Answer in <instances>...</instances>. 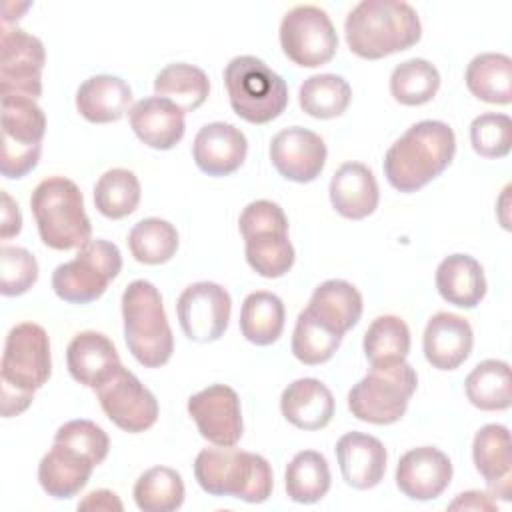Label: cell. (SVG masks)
Instances as JSON below:
<instances>
[{
	"mask_svg": "<svg viewBox=\"0 0 512 512\" xmlns=\"http://www.w3.org/2000/svg\"><path fill=\"white\" fill-rule=\"evenodd\" d=\"M128 248L142 264H164L178 250V232L168 220L144 218L130 230Z\"/></svg>",
	"mask_w": 512,
	"mask_h": 512,
	"instance_id": "60d3db41",
	"label": "cell"
},
{
	"mask_svg": "<svg viewBox=\"0 0 512 512\" xmlns=\"http://www.w3.org/2000/svg\"><path fill=\"white\" fill-rule=\"evenodd\" d=\"M286 310L282 300L266 290H258L246 296L240 310V332L256 344L268 346L282 336Z\"/></svg>",
	"mask_w": 512,
	"mask_h": 512,
	"instance_id": "d6a6232c",
	"label": "cell"
},
{
	"mask_svg": "<svg viewBox=\"0 0 512 512\" xmlns=\"http://www.w3.org/2000/svg\"><path fill=\"white\" fill-rule=\"evenodd\" d=\"M38 280V262L18 246L0 248V292L4 296H20L28 292Z\"/></svg>",
	"mask_w": 512,
	"mask_h": 512,
	"instance_id": "ee69618b",
	"label": "cell"
},
{
	"mask_svg": "<svg viewBox=\"0 0 512 512\" xmlns=\"http://www.w3.org/2000/svg\"><path fill=\"white\" fill-rule=\"evenodd\" d=\"M474 334L466 318L452 312L434 314L424 330V356L438 370H456L472 352Z\"/></svg>",
	"mask_w": 512,
	"mask_h": 512,
	"instance_id": "7402d4cb",
	"label": "cell"
},
{
	"mask_svg": "<svg viewBox=\"0 0 512 512\" xmlns=\"http://www.w3.org/2000/svg\"><path fill=\"white\" fill-rule=\"evenodd\" d=\"M454 152L456 136L446 122H416L388 148L386 180L398 192H416L448 168Z\"/></svg>",
	"mask_w": 512,
	"mask_h": 512,
	"instance_id": "6da1fadb",
	"label": "cell"
},
{
	"mask_svg": "<svg viewBox=\"0 0 512 512\" xmlns=\"http://www.w3.org/2000/svg\"><path fill=\"white\" fill-rule=\"evenodd\" d=\"M452 480L450 458L434 448L420 446L408 450L396 466V486L412 500L438 498Z\"/></svg>",
	"mask_w": 512,
	"mask_h": 512,
	"instance_id": "ac0fdd59",
	"label": "cell"
},
{
	"mask_svg": "<svg viewBox=\"0 0 512 512\" xmlns=\"http://www.w3.org/2000/svg\"><path fill=\"white\" fill-rule=\"evenodd\" d=\"M378 184L372 170L360 162L342 164L330 180V202L348 220H362L378 208Z\"/></svg>",
	"mask_w": 512,
	"mask_h": 512,
	"instance_id": "484cf974",
	"label": "cell"
},
{
	"mask_svg": "<svg viewBox=\"0 0 512 512\" xmlns=\"http://www.w3.org/2000/svg\"><path fill=\"white\" fill-rule=\"evenodd\" d=\"M2 156L0 172L6 178H22L40 160L46 116L36 100L2 96Z\"/></svg>",
	"mask_w": 512,
	"mask_h": 512,
	"instance_id": "8fae6325",
	"label": "cell"
},
{
	"mask_svg": "<svg viewBox=\"0 0 512 512\" xmlns=\"http://www.w3.org/2000/svg\"><path fill=\"white\" fill-rule=\"evenodd\" d=\"M342 336L316 320L306 308L298 314L292 334V354L308 366L328 362L338 350Z\"/></svg>",
	"mask_w": 512,
	"mask_h": 512,
	"instance_id": "b9f144b4",
	"label": "cell"
},
{
	"mask_svg": "<svg viewBox=\"0 0 512 512\" xmlns=\"http://www.w3.org/2000/svg\"><path fill=\"white\" fill-rule=\"evenodd\" d=\"M476 470L488 484L490 496L510 500L512 492V448L510 432L502 424L482 426L472 442Z\"/></svg>",
	"mask_w": 512,
	"mask_h": 512,
	"instance_id": "603a6c76",
	"label": "cell"
},
{
	"mask_svg": "<svg viewBox=\"0 0 512 512\" xmlns=\"http://www.w3.org/2000/svg\"><path fill=\"white\" fill-rule=\"evenodd\" d=\"M466 396L480 410H506L512 404L510 366L502 360L480 362L464 382Z\"/></svg>",
	"mask_w": 512,
	"mask_h": 512,
	"instance_id": "e575fe53",
	"label": "cell"
},
{
	"mask_svg": "<svg viewBox=\"0 0 512 512\" xmlns=\"http://www.w3.org/2000/svg\"><path fill=\"white\" fill-rule=\"evenodd\" d=\"M300 108L320 120L336 118L346 112L352 100L350 84L336 74H316L304 80L298 92Z\"/></svg>",
	"mask_w": 512,
	"mask_h": 512,
	"instance_id": "8d00e7d4",
	"label": "cell"
},
{
	"mask_svg": "<svg viewBox=\"0 0 512 512\" xmlns=\"http://www.w3.org/2000/svg\"><path fill=\"white\" fill-rule=\"evenodd\" d=\"M468 90L488 104L512 102V60L506 54L484 52L466 66Z\"/></svg>",
	"mask_w": 512,
	"mask_h": 512,
	"instance_id": "4dcf8cb0",
	"label": "cell"
},
{
	"mask_svg": "<svg viewBox=\"0 0 512 512\" xmlns=\"http://www.w3.org/2000/svg\"><path fill=\"white\" fill-rule=\"evenodd\" d=\"M324 140L302 126L280 130L270 142V160L286 180L306 184L320 176L326 164Z\"/></svg>",
	"mask_w": 512,
	"mask_h": 512,
	"instance_id": "e0dca14e",
	"label": "cell"
},
{
	"mask_svg": "<svg viewBox=\"0 0 512 512\" xmlns=\"http://www.w3.org/2000/svg\"><path fill=\"white\" fill-rule=\"evenodd\" d=\"M140 194V182L134 172L112 168L104 172L94 186V206L102 216L120 220L138 208Z\"/></svg>",
	"mask_w": 512,
	"mask_h": 512,
	"instance_id": "74e56055",
	"label": "cell"
},
{
	"mask_svg": "<svg viewBox=\"0 0 512 512\" xmlns=\"http://www.w3.org/2000/svg\"><path fill=\"white\" fill-rule=\"evenodd\" d=\"M66 364L76 382L94 390L122 366L112 340L94 330L80 332L70 340L66 348Z\"/></svg>",
	"mask_w": 512,
	"mask_h": 512,
	"instance_id": "44dd1931",
	"label": "cell"
},
{
	"mask_svg": "<svg viewBox=\"0 0 512 512\" xmlns=\"http://www.w3.org/2000/svg\"><path fill=\"white\" fill-rule=\"evenodd\" d=\"M232 110L250 124H266L288 106V86L256 56H236L224 68Z\"/></svg>",
	"mask_w": 512,
	"mask_h": 512,
	"instance_id": "52a82bcc",
	"label": "cell"
},
{
	"mask_svg": "<svg viewBox=\"0 0 512 512\" xmlns=\"http://www.w3.org/2000/svg\"><path fill=\"white\" fill-rule=\"evenodd\" d=\"M344 32L356 56L378 60L412 48L422 36V24L408 2L362 0L348 12Z\"/></svg>",
	"mask_w": 512,
	"mask_h": 512,
	"instance_id": "7a4b0ae2",
	"label": "cell"
},
{
	"mask_svg": "<svg viewBox=\"0 0 512 512\" xmlns=\"http://www.w3.org/2000/svg\"><path fill=\"white\" fill-rule=\"evenodd\" d=\"M194 476L212 496H232L250 504L270 498L274 476L268 460L234 446H214L198 452Z\"/></svg>",
	"mask_w": 512,
	"mask_h": 512,
	"instance_id": "277c9868",
	"label": "cell"
},
{
	"mask_svg": "<svg viewBox=\"0 0 512 512\" xmlns=\"http://www.w3.org/2000/svg\"><path fill=\"white\" fill-rule=\"evenodd\" d=\"M306 310L332 332L344 336L362 316V294L346 280H326L314 290Z\"/></svg>",
	"mask_w": 512,
	"mask_h": 512,
	"instance_id": "f1b7e54d",
	"label": "cell"
},
{
	"mask_svg": "<svg viewBox=\"0 0 512 512\" xmlns=\"http://www.w3.org/2000/svg\"><path fill=\"white\" fill-rule=\"evenodd\" d=\"M30 208L40 240L48 248L72 250L90 242L92 226L84 212V196L72 180L64 176L42 180L30 196Z\"/></svg>",
	"mask_w": 512,
	"mask_h": 512,
	"instance_id": "8992f818",
	"label": "cell"
},
{
	"mask_svg": "<svg viewBox=\"0 0 512 512\" xmlns=\"http://www.w3.org/2000/svg\"><path fill=\"white\" fill-rule=\"evenodd\" d=\"M282 416L300 430H320L334 416V396L316 378H300L288 384L280 396Z\"/></svg>",
	"mask_w": 512,
	"mask_h": 512,
	"instance_id": "4316f807",
	"label": "cell"
},
{
	"mask_svg": "<svg viewBox=\"0 0 512 512\" xmlns=\"http://www.w3.org/2000/svg\"><path fill=\"white\" fill-rule=\"evenodd\" d=\"M416 386L418 376L408 362L372 366L348 392V408L362 422L394 424L404 416Z\"/></svg>",
	"mask_w": 512,
	"mask_h": 512,
	"instance_id": "9c48e42d",
	"label": "cell"
},
{
	"mask_svg": "<svg viewBox=\"0 0 512 512\" xmlns=\"http://www.w3.org/2000/svg\"><path fill=\"white\" fill-rule=\"evenodd\" d=\"M448 508L450 510H496L498 506L492 500V496L478 490H470V492L458 494V498Z\"/></svg>",
	"mask_w": 512,
	"mask_h": 512,
	"instance_id": "c3c4849f",
	"label": "cell"
},
{
	"mask_svg": "<svg viewBox=\"0 0 512 512\" xmlns=\"http://www.w3.org/2000/svg\"><path fill=\"white\" fill-rule=\"evenodd\" d=\"M436 288L448 304L474 308L486 294L484 268L468 254H452L436 268Z\"/></svg>",
	"mask_w": 512,
	"mask_h": 512,
	"instance_id": "f546056e",
	"label": "cell"
},
{
	"mask_svg": "<svg viewBox=\"0 0 512 512\" xmlns=\"http://www.w3.org/2000/svg\"><path fill=\"white\" fill-rule=\"evenodd\" d=\"M124 340L132 356L146 368L164 366L174 352L162 296L148 280H134L122 294Z\"/></svg>",
	"mask_w": 512,
	"mask_h": 512,
	"instance_id": "5b68a950",
	"label": "cell"
},
{
	"mask_svg": "<svg viewBox=\"0 0 512 512\" xmlns=\"http://www.w3.org/2000/svg\"><path fill=\"white\" fill-rule=\"evenodd\" d=\"M50 374L52 358L46 330L34 322L16 324L6 336L0 364L2 416L10 418L24 412Z\"/></svg>",
	"mask_w": 512,
	"mask_h": 512,
	"instance_id": "3957f363",
	"label": "cell"
},
{
	"mask_svg": "<svg viewBox=\"0 0 512 512\" xmlns=\"http://www.w3.org/2000/svg\"><path fill=\"white\" fill-rule=\"evenodd\" d=\"M410 352V330L398 316L384 314L372 320L364 334V354L370 366L406 362Z\"/></svg>",
	"mask_w": 512,
	"mask_h": 512,
	"instance_id": "d590c367",
	"label": "cell"
},
{
	"mask_svg": "<svg viewBox=\"0 0 512 512\" xmlns=\"http://www.w3.org/2000/svg\"><path fill=\"white\" fill-rule=\"evenodd\" d=\"M230 312V294L220 284L206 280L184 288L176 302L180 328L194 342H214L224 336Z\"/></svg>",
	"mask_w": 512,
	"mask_h": 512,
	"instance_id": "9a60e30c",
	"label": "cell"
},
{
	"mask_svg": "<svg viewBox=\"0 0 512 512\" xmlns=\"http://www.w3.org/2000/svg\"><path fill=\"white\" fill-rule=\"evenodd\" d=\"M46 62L40 38L2 24L0 34V96L36 100L42 94V68Z\"/></svg>",
	"mask_w": 512,
	"mask_h": 512,
	"instance_id": "4fadbf2b",
	"label": "cell"
},
{
	"mask_svg": "<svg viewBox=\"0 0 512 512\" xmlns=\"http://www.w3.org/2000/svg\"><path fill=\"white\" fill-rule=\"evenodd\" d=\"M470 142L484 158H504L512 148V120L508 114L484 112L470 124Z\"/></svg>",
	"mask_w": 512,
	"mask_h": 512,
	"instance_id": "7bdbcfd3",
	"label": "cell"
},
{
	"mask_svg": "<svg viewBox=\"0 0 512 512\" xmlns=\"http://www.w3.org/2000/svg\"><path fill=\"white\" fill-rule=\"evenodd\" d=\"M22 230V214L18 204L10 198L6 190H2V224H0V236L2 240H8L12 236H18Z\"/></svg>",
	"mask_w": 512,
	"mask_h": 512,
	"instance_id": "bcb514c9",
	"label": "cell"
},
{
	"mask_svg": "<svg viewBox=\"0 0 512 512\" xmlns=\"http://www.w3.org/2000/svg\"><path fill=\"white\" fill-rule=\"evenodd\" d=\"M154 92L174 102L184 114L200 108L210 92V80L198 66L176 62L162 68L154 78Z\"/></svg>",
	"mask_w": 512,
	"mask_h": 512,
	"instance_id": "1f68e13d",
	"label": "cell"
},
{
	"mask_svg": "<svg viewBox=\"0 0 512 512\" xmlns=\"http://www.w3.org/2000/svg\"><path fill=\"white\" fill-rule=\"evenodd\" d=\"M248 152L242 130L226 122H210L202 126L192 144L196 166L208 176H228L236 172Z\"/></svg>",
	"mask_w": 512,
	"mask_h": 512,
	"instance_id": "d6986e66",
	"label": "cell"
},
{
	"mask_svg": "<svg viewBox=\"0 0 512 512\" xmlns=\"http://www.w3.org/2000/svg\"><path fill=\"white\" fill-rule=\"evenodd\" d=\"M330 468L326 458L316 450L298 452L284 472V486L290 500L312 504L330 490Z\"/></svg>",
	"mask_w": 512,
	"mask_h": 512,
	"instance_id": "836d02e7",
	"label": "cell"
},
{
	"mask_svg": "<svg viewBox=\"0 0 512 512\" xmlns=\"http://www.w3.org/2000/svg\"><path fill=\"white\" fill-rule=\"evenodd\" d=\"M188 414L202 438L214 446H236L242 438L240 398L226 384H212L190 396Z\"/></svg>",
	"mask_w": 512,
	"mask_h": 512,
	"instance_id": "2e32d148",
	"label": "cell"
},
{
	"mask_svg": "<svg viewBox=\"0 0 512 512\" xmlns=\"http://www.w3.org/2000/svg\"><path fill=\"white\" fill-rule=\"evenodd\" d=\"M120 270L122 256L118 246L96 238L84 244L74 260L56 266L52 272V288L64 302L88 304L106 292Z\"/></svg>",
	"mask_w": 512,
	"mask_h": 512,
	"instance_id": "30bf717a",
	"label": "cell"
},
{
	"mask_svg": "<svg viewBox=\"0 0 512 512\" xmlns=\"http://www.w3.org/2000/svg\"><path fill=\"white\" fill-rule=\"evenodd\" d=\"M130 126L134 134L150 148L170 150L174 148L186 130L184 112L170 100L160 96H148L138 100L130 110Z\"/></svg>",
	"mask_w": 512,
	"mask_h": 512,
	"instance_id": "d4e9b609",
	"label": "cell"
},
{
	"mask_svg": "<svg viewBox=\"0 0 512 512\" xmlns=\"http://www.w3.org/2000/svg\"><path fill=\"white\" fill-rule=\"evenodd\" d=\"M136 506L144 512H172L184 502L182 476L168 466L148 468L134 484Z\"/></svg>",
	"mask_w": 512,
	"mask_h": 512,
	"instance_id": "f35d334b",
	"label": "cell"
},
{
	"mask_svg": "<svg viewBox=\"0 0 512 512\" xmlns=\"http://www.w3.org/2000/svg\"><path fill=\"white\" fill-rule=\"evenodd\" d=\"M246 242V262L264 278H280L294 264V246L288 240V218L270 200L250 202L238 220Z\"/></svg>",
	"mask_w": 512,
	"mask_h": 512,
	"instance_id": "ba28073f",
	"label": "cell"
},
{
	"mask_svg": "<svg viewBox=\"0 0 512 512\" xmlns=\"http://www.w3.org/2000/svg\"><path fill=\"white\" fill-rule=\"evenodd\" d=\"M94 468L92 458L78 448L54 442L38 464V482L48 496L68 500L88 484Z\"/></svg>",
	"mask_w": 512,
	"mask_h": 512,
	"instance_id": "ffe728a7",
	"label": "cell"
},
{
	"mask_svg": "<svg viewBox=\"0 0 512 512\" xmlns=\"http://www.w3.org/2000/svg\"><path fill=\"white\" fill-rule=\"evenodd\" d=\"M440 88V74L434 64L424 58L400 62L390 76V92L404 106H420L430 102Z\"/></svg>",
	"mask_w": 512,
	"mask_h": 512,
	"instance_id": "ab89813d",
	"label": "cell"
},
{
	"mask_svg": "<svg viewBox=\"0 0 512 512\" xmlns=\"http://www.w3.org/2000/svg\"><path fill=\"white\" fill-rule=\"evenodd\" d=\"M54 442H64L78 448L90 456L96 466L104 462L110 448L108 434L92 420H70L62 424L54 434Z\"/></svg>",
	"mask_w": 512,
	"mask_h": 512,
	"instance_id": "f6af8a7d",
	"label": "cell"
},
{
	"mask_svg": "<svg viewBox=\"0 0 512 512\" xmlns=\"http://www.w3.org/2000/svg\"><path fill=\"white\" fill-rule=\"evenodd\" d=\"M284 54L302 68L328 64L338 50V36L330 16L312 4H302L284 14L280 24Z\"/></svg>",
	"mask_w": 512,
	"mask_h": 512,
	"instance_id": "7c38bea8",
	"label": "cell"
},
{
	"mask_svg": "<svg viewBox=\"0 0 512 512\" xmlns=\"http://www.w3.org/2000/svg\"><path fill=\"white\" fill-rule=\"evenodd\" d=\"M132 102L130 86L112 74H98L84 80L76 92V108L92 124L120 120Z\"/></svg>",
	"mask_w": 512,
	"mask_h": 512,
	"instance_id": "83f0119b",
	"label": "cell"
},
{
	"mask_svg": "<svg viewBox=\"0 0 512 512\" xmlns=\"http://www.w3.org/2000/svg\"><path fill=\"white\" fill-rule=\"evenodd\" d=\"M78 510H104V512H122L124 506L120 498L110 490H92L78 502Z\"/></svg>",
	"mask_w": 512,
	"mask_h": 512,
	"instance_id": "7dc6e473",
	"label": "cell"
},
{
	"mask_svg": "<svg viewBox=\"0 0 512 512\" xmlns=\"http://www.w3.org/2000/svg\"><path fill=\"white\" fill-rule=\"evenodd\" d=\"M96 392L104 414L124 432H144L158 420L156 396L124 366H120Z\"/></svg>",
	"mask_w": 512,
	"mask_h": 512,
	"instance_id": "5bb4252c",
	"label": "cell"
},
{
	"mask_svg": "<svg viewBox=\"0 0 512 512\" xmlns=\"http://www.w3.org/2000/svg\"><path fill=\"white\" fill-rule=\"evenodd\" d=\"M336 458L346 484L356 490H368L384 478L388 454L378 438L364 432H348L336 442Z\"/></svg>",
	"mask_w": 512,
	"mask_h": 512,
	"instance_id": "cb8c5ba5",
	"label": "cell"
}]
</instances>
